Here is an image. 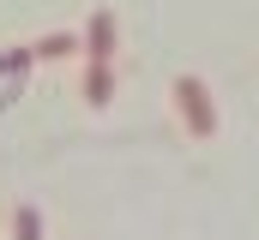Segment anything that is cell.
Wrapping results in <instances>:
<instances>
[{
  "label": "cell",
  "instance_id": "cell-1",
  "mask_svg": "<svg viewBox=\"0 0 259 240\" xmlns=\"http://www.w3.org/2000/svg\"><path fill=\"white\" fill-rule=\"evenodd\" d=\"M169 96H175V114H181V126H187L193 138H217V108H211V90H205V78L181 72V78L169 84Z\"/></svg>",
  "mask_w": 259,
  "mask_h": 240
},
{
  "label": "cell",
  "instance_id": "cell-2",
  "mask_svg": "<svg viewBox=\"0 0 259 240\" xmlns=\"http://www.w3.org/2000/svg\"><path fill=\"white\" fill-rule=\"evenodd\" d=\"M84 60H115V12L97 6L84 24Z\"/></svg>",
  "mask_w": 259,
  "mask_h": 240
},
{
  "label": "cell",
  "instance_id": "cell-3",
  "mask_svg": "<svg viewBox=\"0 0 259 240\" xmlns=\"http://www.w3.org/2000/svg\"><path fill=\"white\" fill-rule=\"evenodd\" d=\"M109 96H115V60H84V102L109 108Z\"/></svg>",
  "mask_w": 259,
  "mask_h": 240
},
{
  "label": "cell",
  "instance_id": "cell-4",
  "mask_svg": "<svg viewBox=\"0 0 259 240\" xmlns=\"http://www.w3.org/2000/svg\"><path fill=\"white\" fill-rule=\"evenodd\" d=\"M36 60H66V54H84V36H72V30H49L36 48H30Z\"/></svg>",
  "mask_w": 259,
  "mask_h": 240
},
{
  "label": "cell",
  "instance_id": "cell-5",
  "mask_svg": "<svg viewBox=\"0 0 259 240\" xmlns=\"http://www.w3.org/2000/svg\"><path fill=\"white\" fill-rule=\"evenodd\" d=\"M12 240H42V216H36V204H18V210H12Z\"/></svg>",
  "mask_w": 259,
  "mask_h": 240
},
{
  "label": "cell",
  "instance_id": "cell-6",
  "mask_svg": "<svg viewBox=\"0 0 259 240\" xmlns=\"http://www.w3.org/2000/svg\"><path fill=\"white\" fill-rule=\"evenodd\" d=\"M30 60H36V54H30V48H18V54H0V72H24Z\"/></svg>",
  "mask_w": 259,
  "mask_h": 240
}]
</instances>
